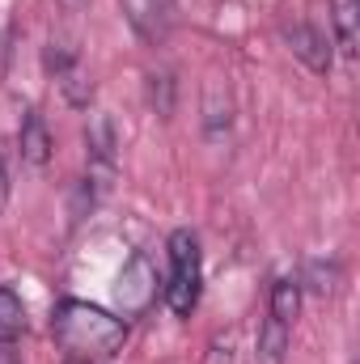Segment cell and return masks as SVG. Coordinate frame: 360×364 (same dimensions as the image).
I'll list each match as a JSON object with an SVG mask.
<instances>
[{
	"label": "cell",
	"instance_id": "9",
	"mask_svg": "<svg viewBox=\"0 0 360 364\" xmlns=\"http://www.w3.org/2000/svg\"><path fill=\"white\" fill-rule=\"evenodd\" d=\"M288 348H292V339H288V322H280V318H271L259 326V339H255V364H284L288 360Z\"/></svg>",
	"mask_w": 360,
	"mask_h": 364
},
{
	"label": "cell",
	"instance_id": "14",
	"mask_svg": "<svg viewBox=\"0 0 360 364\" xmlns=\"http://www.w3.org/2000/svg\"><path fill=\"white\" fill-rule=\"evenodd\" d=\"M149 93H153L157 114L170 119V110H174V77H170V73H153V77H149Z\"/></svg>",
	"mask_w": 360,
	"mask_h": 364
},
{
	"label": "cell",
	"instance_id": "7",
	"mask_svg": "<svg viewBox=\"0 0 360 364\" xmlns=\"http://www.w3.org/2000/svg\"><path fill=\"white\" fill-rule=\"evenodd\" d=\"M331 26H335V47L339 55H356L360 43V0H331Z\"/></svg>",
	"mask_w": 360,
	"mask_h": 364
},
{
	"label": "cell",
	"instance_id": "13",
	"mask_svg": "<svg viewBox=\"0 0 360 364\" xmlns=\"http://www.w3.org/2000/svg\"><path fill=\"white\" fill-rule=\"evenodd\" d=\"M203 110H208V119H203V123H208V136H221V132H229V114H233V106H229V93L221 97V90L212 85V90H208V106H203Z\"/></svg>",
	"mask_w": 360,
	"mask_h": 364
},
{
	"label": "cell",
	"instance_id": "11",
	"mask_svg": "<svg viewBox=\"0 0 360 364\" xmlns=\"http://www.w3.org/2000/svg\"><path fill=\"white\" fill-rule=\"evenodd\" d=\"M301 279L297 275H284V279H275L271 284V318H280V322H292L297 314H301Z\"/></svg>",
	"mask_w": 360,
	"mask_h": 364
},
{
	"label": "cell",
	"instance_id": "2",
	"mask_svg": "<svg viewBox=\"0 0 360 364\" xmlns=\"http://www.w3.org/2000/svg\"><path fill=\"white\" fill-rule=\"evenodd\" d=\"M157 263L144 255V250H136L127 263H123V272L115 279V301H119V309H123V318H140L153 301H157Z\"/></svg>",
	"mask_w": 360,
	"mask_h": 364
},
{
	"label": "cell",
	"instance_id": "6",
	"mask_svg": "<svg viewBox=\"0 0 360 364\" xmlns=\"http://www.w3.org/2000/svg\"><path fill=\"white\" fill-rule=\"evenodd\" d=\"M17 153H21V161L34 166V170H43V166L51 161L55 140H51V127H47V119H43L38 110H26L21 132H17Z\"/></svg>",
	"mask_w": 360,
	"mask_h": 364
},
{
	"label": "cell",
	"instance_id": "12",
	"mask_svg": "<svg viewBox=\"0 0 360 364\" xmlns=\"http://www.w3.org/2000/svg\"><path fill=\"white\" fill-rule=\"evenodd\" d=\"M166 250H170V272H199V237L191 229H174Z\"/></svg>",
	"mask_w": 360,
	"mask_h": 364
},
{
	"label": "cell",
	"instance_id": "15",
	"mask_svg": "<svg viewBox=\"0 0 360 364\" xmlns=\"http://www.w3.org/2000/svg\"><path fill=\"white\" fill-rule=\"evenodd\" d=\"M9 203V161H4V149H0V212Z\"/></svg>",
	"mask_w": 360,
	"mask_h": 364
},
{
	"label": "cell",
	"instance_id": "16",
	"mask_svg": "<svg viewBox=\"0 0 360 364\" xmlns=\"http://www.w3.org/2000/svg\"><path fill=\"white\" fill-rule=\"evenodd\" d=\"M0 364H21V356H17L9 343H0Z\"/></svg>",
	"mask_w": 360,
	"mask_h": 364
},
{
	"label": "cell",
	"instance_id": "5",
	"mask_svg": "<svg viewBox=\"0 0 360 364\" xmlns=\"http://www.w3.org/2000/svg\"><path fill=\"white\" fill-rule=\"evenodd\" d=\"M123 17L144 43H162L174 26V0H123Z\"/></svg>",
	"mask_w": 360,
	"mask_h": 364
},
{
	"label": "cell",
	"instance_id": "17",
	"mask_svg": "<svg viewBox=\"0 0 360 364\" xmlns=\"http://www.w3.org/2000/svg\"><path fill=\"white\" fill-rule=\"evenodd\" d=\"M60 4H64V9H68V13H77V9H85V4H90V0H60Z\"/></svg>",
	"mask_w": 360,
	"mask_h": 364
},
{
	"label": "cell",
	"instance_id": "1",
	"mask_svg": "<svg viewBox=\"0 0 360 364\" xmlns=\"http://www.w3.org/2000/svg\"><path fill=\"white\" fill-rule=\"evenodd\" d=\"M51 339L73 364H97L123 352L127 343V318H115L110 309L90 305V301H60L51 314Z\"/></svg>",
	"mask_w": 360,
	"mask_h": 364
},
{
	"label": "cell",
	"instance_id": "4",
	"mask_svg": "<svg viewBox=\"0 0 360 364\" xmlns=\"http://www.w3.org/2000/svg\"><path fill=\"white\" fill-rule=\"evenodd\" d=\"M284 43H288V51H292L309 73H318V77L331 73V43H327V34H322L318 26L292 21V26H284Z\"/></svg>",
	"mask_w": 360,
	"mask_h": 364
},
{
	"label": "cell",
	"instance_id": "3",
	"mask_svg": "<svg viewBox=\"0 0 360 364\" xmlns=\"http://www.w3.org/2000/svg\"><path fill=\"white\" fill-rule=\"evenodd\" d=\"M43 60H47V73L55 77V85L64 90V97H68L73 106H90V102H93V81L85 77V68H81V55H77V47H73V43H64V38H51Z\"/></svg>",
	"mask_w": 360,
	"mask_h": 364
},
{
	"label": "cell",
	"instance_id": "10",
	"mask_svg": "<svg viewBox=\"0 0 360 364\" xmlns=\"http://www.w3.org/2000/svg\"><path fill=\"white\" fill-rule=\"evenodd\" d=\"M21 335H26V305L9 284H0V343H17Z\"/></svg>",
	"mask_w": 360,
	"mask_h": 364
},
{
	"label": "cell",
	"instance_id": "8",
	"mask_svg": "<svg viewBox=\"0 0 360 364\" xmlns=\"http://www.w3.org/2000/svg\"><path fill=\"white\" fill-rule=\"evenodd\" d=\"M199 288H203V275L199 272H170V279L162 284L166 305H170L179 318H191V314H195V305H199Z\"/></svg>",
	"mask_w": 360,
	"mask_h": 364
},
{
	"label": "cell",
	"instance_id": "18",
	"mask_svg": "<svg viewBox=\"0 0 360 364\" xmlns=\"http://www.w3.org/2000/svg\"><path fill=\"white\" fill-rule=\"evenodd\" d=\"M0 51H4V47H0Z\"/></svg>",
	"mask_w": 360,
	"mask_h": 364
}]
</instances>
